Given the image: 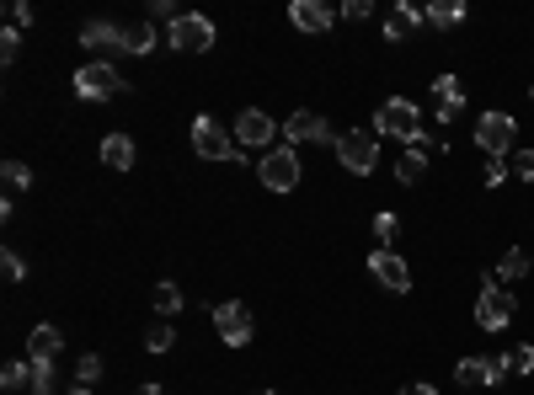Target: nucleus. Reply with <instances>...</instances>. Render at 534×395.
<instances>
[{
	"label": "nucleus",
	"mask_w": 534,
	"mask_h": 395,
	"mask_svg": "<svg viewBox=\"0 0 534 395\" xmlns=\"http://www.w3.org/2000/svg\"><path fill=\"white\" fill-rule=\"evenodd\" d=\"M374 129L390 134V139H401L406 150L428 139V129H422V107H417V102H406V97H390V102L380 107V118H374Z\"/></svg>",
	"instance_id": "nucleus-1"
},
{
	"label": "nucleus",
	"mask_w": 534,
	"mask_h": 395,
	"mask_svg": "<svg viewBox=\"0 0 534 395\" xmlns=\"http://www.w3.org/2000/svg\"><path fill=\"white\" fill-rule=\"evenodd\" d=\"M513 315H518V299L502 294V283L497 273H481V299H476V326L481 331H508L513 326Z\"/></svg>",
	"instance_id": "nucleus-2"
},
{
	"label": "nucleus",
	"mask_w": 534,
	"mask_h": 395,
	"mask_svg": "<svg viewBox=\"0 0 534 395\" xmlns=\"http://www.w3.org/2000/svg\"><path fill=\"white\" fill-rule=\"evenodd\" d=\"M337 161H342V171H353V177H369L374 161H380V129L337 134Z\"/></svg>",
	"instance_id": "nucleus-3"
},
{
	"label": "nucleus",
	"mask_w": 534,
	"mask_h": 395,
	"mask_svg": "<svg viewBox=\"0 0 534 395\" xmlns=\"http://www.w3.org/2000/svg\"><path fill=\"white\" fill-rule=\"evenodd\" d=\"M193 150L203 161H241V145H235V129H225L219 118L198 113L193 118Z\"/></svg>",
	"instance_id": "nucleus-4"
},
{
	"label": "nucleus",
	"mask_w": 534,
	"mask_h": 395,
	"mask_svg": "<svg viewBox=\"0 0 534 395\" xmlns=\"http://www.w3.org/2000/svg\"><path fill=\"white\" fill-rule=\"evenodd\" d=\"M166 43L177 54H209L214 49V22L198 17V11H182V17L166 27Z\"/></svg>",
	"instance_id": "nucleus-5"
},
{
	"label": "nucleus",
	"mask_w": 534,
	"mask_h": 395,
	"mask_svg": "<svg viewBox=\"0 0 534 395\" xmlns=\"http://www.w3.org/2000/svg\"><path fill=\"white\" fill-rule=\"evenodd\" d=\"M118 91H129V81H123L113 65H102V59L75 70V97H81V102H113Z\"/></svg>",
	"instance_id": "nucleus-6"
},
{
	"label": "nucleus",
	"mask_w": 534,
	"mask_h": 395,
	"mask_svg": "<svg viewBox=\"0 0 534 395\" xmlns=\"http://www.w3.org/2000/svg\"><path fill=\"white\" fill-rule=\"evenodd\" d=\"M257 177L262 187H273V193H294L300 187V155H294V145H273L262 155V166H257Z\"/></svg>",
	"instance_id": "nucleus-7"
},
{
	"label": "nucleus",
	"mask_w": 534,
	"mask_h": 395,
	"mask_svg": "<svg viewBox=\"0 0 534 395\" xmlns=\"http://www.w3.org/2000/svg\"><path fill=\"white\" fill-rule=\"evenodd\" d=\"M214 331L225 347H246L251 331H257V321H251V310L241 305V299H219L214 305Z\"/></svg>",
	"instance_id": "nucleus-8"
},
{
	"label": "nucleus",
	"mask_w": 534,
	"mask_h": 395,
	"mask_svg": "<svg viewBox=\"0 0 534 395\" xmlns=\"http://www.w3.org/2000/svg\"><path fill=\"white\" fill-rule=\"evenodd\" d=\"M454 379H460V390H492L508 379V353L502 358H460L454 363Z\"/></svg>",
	"instance_id": "nucleus-9"
},
{
	"label": "nucleus",
	"mask_w": 534,
	"mask_h": 395,
	"mask_svg": "<svg viewBox=\"0 0 534 395\" xmlns=\"http://www.w3.org/2000/svg\"><path fill=\"white\" fill-rule=\"evenodd\" d=\"M513 139H518V123H513L508 113H481V123H476V145L492 155V161H502V155L513 150Z\"/></svg>",
	"instance_id": "nucleus-10"
},
{
	"label": "nucleus",
	"mask_w": 534,
	"mask_h": 395,
	"mask_svg": "<svg viewBox=\"0 0 534 395\" xmlns=\"http://www.w3.org/2000/svg\"><path fill=\"white\" fill-rule=\"evenodd\" d=\"M273 134L278 123L262 113V107H241V118H235V145L241 150H273Z\"/></svg>",
	"instance_id": "nucleus-11"
},
{
	"label": "nucleus",
	"mask_w": 534,
	"mask_h": 395,
	"mask_svg": "<svg viewBox=\"0 0 534 395\" xmlns=\"http://www.w3.org/2000/svg\"><path fill=\"white\" fill-rule=\"evenodd\" d=\"M289 145H332L337 150V134H332V123H326L321 113H310V107H300V113H289Z\"/></svg>",
	"instance_id": "nucleus-12"
},
{
	"label": "nucleus",
	"mask_w": 534,
	"mask_h": 395,
	"mask_svg": "<svg viewBox=\"0 0 534 395\" xmlns=\"http://www.w3.org/2000/svg\"><path fill=\"white\" fill-rule=\"evenodd\" d=\"M369 273H374V283H385V289L390 294H406V289H412V267H406V257H401V251H374V257H369Z\"/></svg>",
	"instance_id": "nucleus-13"
},
{
	"label": "nucleus",
	"mask_w": 534,
	"mask_h": 395,
	"mask_svg": "<svg viewBox=\"0 0 534 395\" xmlns=\"http://www.w3.org/2000/svg\"><path fill=\"white\" fill-rule=\"evenodd\" d=\"M433 97H438L433 118H438V123H444V129H449V123L465 113V86H460V75H438V81H433Z\"/></svg>",
	"instance_id": "nucleus-14"
},
{
	"label": "nucleus",
	"mask_w": 534,
	"mask_h": 395,
	"mask_svg": "<svg viewBox=\"0 0 534 395\" xmlns=\"http://www.w3.org/2000/svg\"><path fill=\"white\" fill-rule=\"evenodd\" d=\"M289 22L300 27V33H332V6H321V0H294Z\"/></svg>",
	"instance_id": "nucleus-15"
},
{
	"label": "nucleus",
	"mask_w": 534,
	"mask_h": 395,
	"mask_svg": "<svg viewBox=\"0 0 534 395\" xmlns=\"http://www.w3.org/2000/svg\"><path fill=\"white\" fill-rule=\"evenodd\" d=\"M81 43H86V49H97V54L123 49V27H118V22H107V17H91V22L81 27Z\"/></svg>",
	"instance_id": "nucleus-16"
},
{
	"label": "nucleus",
	"mask_w": 534,
	"mask_h": 395,
	"mask_svg": "<svg viewBox=\"0 0 534 395\" xmlns=\"http://www.w3.org/2000/svg\"><path fill=\"white\" fill-rule=\"evenodd\" d=\"M428 22V11H417V6H396L385 17V38L390 43H406V38H417V27Z\"/></svg>",
	"instance_id": "nucleus-17"
},
{
	"label": "nucleus",
	"mask_w": 534,
	"mask_h": 395,
	"mask_svg": "<svg viewBox=\"0 0 534 395\" xmlns=\"http://www.w3.org/2000/svg\"><path fill=\"white\" fill-rule=\"evenodd\" d=\"M134 155H139V150H134L129 134H107V139H102V166H107V171H134Z\"/></svg>",
	"instance_id": "nucleus-18"
},
{
	"label": "nucleus",
	"mask_w": 534,
	"mask_h": 395,
	"mask_svg": "<svg viewBox=\"0 0 534 395\" xmlns=\"http://www.w3.org/2000/svg\"><path fill=\"white\" fill-rule=\"evenodd\" d=\"M65 337H59V326H33V337H27V358L33 363H54Z\"/></svg>",
	"instance_id": "nucleus-19"
},
{
	"label": "nucleus",
	"mask_w": 534,
	"mask_h": 395,
	"mask_svg": "<svg viewBox=\"0 0 534 395\" xmlns=\"http://www.w3.org/2000/svg\"><path fill=\"white\" fill-rule=\"evenodd\" d=\"M155 49V27L150 22H123V54H150Z\"/></svg>",
	"instance_id": "nucleus-20"
},
{
	"label": "nucleus",
	"mask_w": 534,
	"mask_h": 395,
	"mask_svg": "<svg viewBox=\"0 0 534 395\" xmlns=\"http://www.w3.org/2000/svg\"><path fill=\"white\" fill-rule=\"evenodd\" d=\"M518 278H529V251L524 246L502 251V262H497V283H518Z\"/></svg>",
	"instance_id": "nucleus-21"
},
{
	"label": "nucleus",
	"mask_w": 534,
	"mask_h": 395,
	"mask_svg": "<svg viewBox=\"0 0 534 395\" xmlns=\"http://www.w3.org/2000/svg\"><path fill=\"white\" fill-rule=\"evenodd\" d=\"M422 171H428V150H422V145H412V150H406V155H401L396 177H401L406 187H417V182H422Z\"/></svg>",
	"instance_id": "nucleus-22"
},
{
	"label": "nucleus",
	"mask_w": 534,
	"mask_h": 395,
	"mask_svg": "<svg viewBox=\"0 0 534 395\" xmlns=\"http://www.w3.org/2000/svg\"><path fill=\"white\" fill-rule=\"evenodd\" d=\"M428 22L444 27V33H449V27H460L465 22V0H438V6H428Z\"/></svg>",
	"instance_id": "nucleus-23"
},
{
	"label": "nucleus",
	"mask_w": 534,
	"mask_h": 395,
	"mask_svg": "<svg viewBox=\"0 0 534 395\" xmlns=\"http://www.w3.org/2000/svg\"><path fill=\"white\" fill-rule=\"evenodd\" d=\"M187 305V299H182V289H177V283H171V278H161V283H155V310H161V321H171V315H177Z\"/></svg>",
	"instance_id": "nucleus-24"
},
{
	"label": "nucleus",
	"mask_w": 534,
	"mask_h": 395,
	"mask_svg": "<svg viewBox=\"0 0 534 395\" xmlns=\"http://www.w3.org/2000/svg\"><path fill=\"white\" fill-rule=\"evenodd\" d=\"M0 390H33V363H6V374H0Z\"/></svg>",
	"instance_id": "nucleus-25"
},
{
	"label": "nucleus",
	"mask_w": 534,
	"mask_h": 395,
	"mask_svg": "<svg viewBox=\"0 0 534 395\" xmlns=\"http://www.w3.org/2000/svg\"><path fill=\"white\" fill-rule=\"evenodd\" d=\"M374 235H380V246H385V251H396L401 219H396V214H390V209H380V214H374Z\"/></svg>",
	"instance_id": "nucleus-26"
},
{
	"label": "nucleus",
	"mask_w": 534,
	"mask_h": 395,
	"mask_svg": "<svg viewBox=\"0 0 534 395\" xmlns=\"http://www.w3.org/2000/svg\"><path fill=\"white\" fill-rule=\"evenodd\" d=\"M0 171H6V193H11V198H17V193H27V187H33V171H27L22 161H6Z\"/></svg>",
	"instance_id": "nucleus-27"
},
{
	"label": "nucleus",
	"mask_w": 534,
	"mask_h": 395,
	"mask_svg": "<svg viewBox=\"0 0 534 395\" xmlns=\"http://www.w3.org/2000/svg\"><path fill=\"white\" fill-rule=\"evenodd\" d=\"M145 347H150V353H171V347H177V331H171L166 321H155V326L145 331Z\"/></svg>",
	"instance_id": "nucleus-28"
},
{
	"label": "nucleus",
	"mask_w": 534,
	"mask_h": 395,
	"mask_svg": "<svg viewBox=\"0 0 534 395\" xmlns=\"http://www.w3.org/2000/svg\"><path fill=\"white\" fill-rule=\"evenodd\" d=\"M508 374H534V347L529 342H518L508 353Z\"/></svg>",
	"instance_id": "nucleus-29"
},
{
	"label": "nucleus",
	"mask_w": 534,
	"mask_h": 395,
	"mask_svg": "<svg viewBox=\"0 0 534 395\" xmlns=\"http://www.w3.org/2000/svg\"><path fill=\"white\" fill-rule=\"evenodd\" d=\"M17 54H22V33H17V27H6V33H0V59L17 65Z\"/></svg>",
	"instance_id": "nucleus-30"
},
{
	"label": "nucleus",
	"mask_w": 534,
	"mask_h": 395,
	"mask_svg": "<svg viewBox=\"0 0 534 395\" xmlns=\"http://www.w3.org/2000/svg\"><path fill=\"white\" fill-rule=\"evenodd\" d=\"M49 390H54V363H33V395H49Z\"/></svg>",
	"instance_id": "nucleus-31"
},
{
	"label": "nucleus",
	"mask_w": 534,
	"mask_h": 395,
	"mask_svg": "<svg viewBox=\"0 0 534 395\" xmlns=\"http://www.w3.org/2000/svg\"><path fill=\"white\" fill-rule=\"evenodd\" d=\"M75 374H81V385H97V379H102V358L86 353L81 363H75Z\"/></svg>",
	"instance_id": "nucleus-32"
},
{
	"label": "nucleus",
	"mask_w": 534,
	"mask_h": 395,
	"mask_svg": "<svg viewBox=\"0 0 534 395\" xmlns=\"http://www.w3.org/2000/svg\"><path fill=\"white\" fill-rule=\"evenodd\" d=\"M508 171H513V177H518V182H534V150H518Z\"/></svg>",
	"instance_id": "nucleus-33"
},
{
	"label": "nucleus",
	"mask_w": 534,
	"mask_h": 395,
	"mask_svg": "<svg viewBox=\"0 0 534 395\" xmlns=\"http://www.w3.org/2000/svg\"><path fill=\"white\" fill-rule=\"evenodd\" d=\"M0 267H6V278H11V283H22V278H27V262L17 257V251H0Z\"/></svg>",
	"instance_id": "nucleus-34"
},
{
	"label": "nucleus",
	"mask_w": 534,
	"mask_h": 395,
	"mask_svg": "<svg viewBox=\"0 0 534 395\" xmlns=\"http://www.w3.org/2000/svg\"><path fill=\"white\" fill-rule=\"evenodd\" d=\"M11 27H17V33L33 27V6H27V0H11Z\"/></svg>",
	"instance_id": "nucleus-35"
},
{
	"label": "nucleus",
	"mask_w": 534,
	"mask_h": 395,
	"mask_svg": "<svg viewBox=\"0 0 534 395\" xmlns=\"http://www.w3.org/2000/svg\"><path fill=\"white\" fill-rule=\"evenodd\" d=\"M342 17H348V22H364V17H374V6H369V0H348V6H342Z\"/></svg>",
	"instance_id": "nucleus-36"
},
{
	"label": "nucleus",
	"mask_w": 534,
	"mask_h": 395,
	"mask_svg": "<svg viewBox=\"0 0 534 395\" xmlns=\"http://www.w3.org/2000/svg\"><path fill=\"white\" fill-rule=\"evenodd\" d=\"M502 177H508V166H502V161L486 166V187H502Z\"/></svg>",
	"instance_id": "nucleus-37"
},
{
	"label": "nucleus",
	"mask_w": 534,
	"mask_h": 395,
	"mask_svg": "<svg viewBox=\"0 0 534 395\" xmlns=\"http://www.w3.org/2000/svg\"><path fill=\"white\" fill-rule=\"evenodd\" d=\"M396 395H438V390H433V385H422V379H417V385H401Z\"/></svg>",
	"instance_id": "nucleus-38"
},
{
	"label": "nucleus",
	"mask_w": 534,
	"mask_h": 395,
	"mask_svg": "<svg viewBox=\"0 0 534 395\" xmlns=\"http://www.w3.org/2000/svg\"><path fill=\"white\" fill-rule=\"evenodd\" d=\"M139 395H161V385H139Z\"/></svg>",
	"instance_id": "nucleus-39"
},
{
	"label": "nucleus",
	"mask_w": 534,
	"mask_h": 395,
	"mask_svg": "<svg viewBox=\"0 0 534 395\" xmlns=\"http://www.w3.org/2000/svg\"><path fill=\"white\" fill-rule=\"evenodd\" d=\"M70 395H91V390H86V385H75V390H70Z\"/></svg>",
	"instance_id": "nucleus-40"
},
{
	"label": "nucleus",
	"mask_w": 534,
	"mask_h": 395,
	"mask_svg": "<svg viewBox=\"0 0 534 395\" xmlns=\"http://www.w3.org/2000/svg\"><path fill=\"white\" fill-rule=\"evenodd\" d=\"M529 102H534V86H529Z\"/></svg>",
	"instance_id": "nucleus-41"
},
{
	"label": "nucleus",
	"mask_w": 534,
	"mask_h": 395,
	"mask_svg": "<svg viewBox=\"0 0 534 395\" xmlns=\"http://www.w3.org/2000/svg\"><path fill=\"white\" fill-rule=\"evenodd\" d=\"M262 395H273V390H262Z\"/></svg>",
	"instance_id": "nucleus-42"
}]
</instances>
